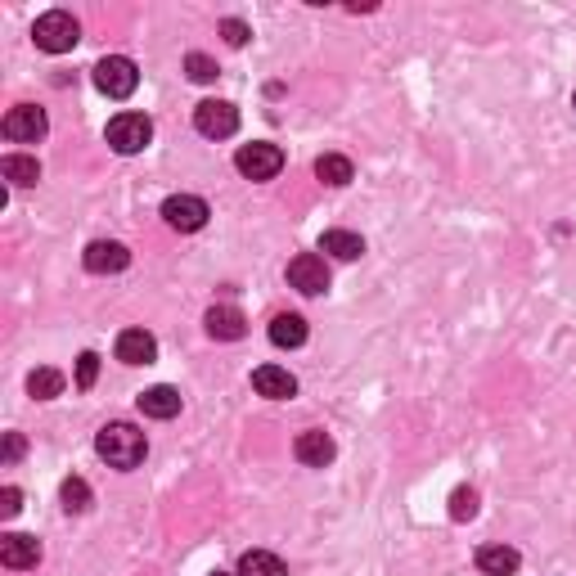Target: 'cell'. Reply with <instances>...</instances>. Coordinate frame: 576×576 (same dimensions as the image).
Segmentation results:
<instances>
[{"mask_svg":"<svg viewBox=\"0 0 576 576\" xmlns=\"http://www.w3.org/2000/svg\"><path fill=\"white\" fill-rule=\"evenodd\" d=\"M95 450H99V459H104L108 468H135V464H144V455H149V441H144V432L135 428V423H104L99 428V437H95Z\"/></svg>","mask_w":576,"mask_h":576,"instance_id":"1","label":"cell"},{"mask_svg":"<svg viewBox=\"0 0 576 576\" xmlns=\"http://www.w3.org/2000/svg\"><path fill=\"white\" fill-rule=\"evenodd\" d=\"M32 41H36V50H45V54H68L72 45L81 41V27H77V18H72V14L50 9V14H41L32 23Z\"/></svg>","mask_w":576,"mask_h":576,"instance_id":"2","label":"cell"},{"mask_svg":"<svg viewBox=\"0 0 576 576\" xmlns=\"http://www.w3.org/2000/svg\"><path fill=\"white\" fill-rule=\"evenodd\" d=\"M90 77H95L99 95H108V99H131L135 86H140V68H135L126 54H108V59H99Z\"/></svg>","mask_w":576,"mask_h":576,"instance_id":"3","label":"cell"},{"mask_svg":"<svg viewBox=\"0 0 576 576\" xmlns=\"http://www.w3.org/2000/svg\"><path fill=\"white\" fill-rule=\"evenodd\" d=\"M108 144H113V153H122V158H131V153H144L153 140V122L144 113H117L113 122H108Z\"/></svg>","mask_w":576,"mask_h":576,"instance_id":"4","label":"cell"},{"mask_svg":"<svg viewBox=\"0 0 576 576\" xmlns=\"http://www.w3.org/2000/svg\"><path fill=\"white\" fill-rule=\"evenodd\" d=\"M234 167H239L248 180H275L279 171H284V149L270 140H252L234 153Z\"/></svg>","mask_w":576,"mask_h":576,"instance_id":"5","label":"cell"},{"mask_svg":"<svg viewBox=\"0 0 576 576\" xmlns=\"http://www.w3.org/2000/svg\"><path fill=\"white\" fill-rule=\"evenodd\" d=\"M194 126L207 140H230V135L239 131V108H234L230 99H203V104L194 108Z\"/></svg>","mask_w":576,"mask_h":576,"instance_id":"6","label":"cell"},{"mask_svg":"<svg viewBox=\"0 0 576 576\" xmlns=\"http://www.w3.org/2000/svg\"><path fill=\"white\" fill-rule=\"evenodd\" d=\"M207 203L198 194H171L167 203H162V221L171 225V230H180V234H194V230H203L207 225Z\"/></svg>","mask_w":576,"mask_h":576,"instance_id":"7","label":"cell"},{"mask_svg":"<svg viewBox=\"0 0 576 576\" xmlns=\"http://www.w3.org/2000/svg\"><path fill=\"white\" fill-rule=\"evenodd\" d=\"M81 266H86L90 275H117V270L131 266V252H126V243H117V239H95V243H86V252H81Z\"/></svg>","mask_w":576,"mask_h":576,"instance_id":"8","label":"cell"},{"mask_svg":"<svg viewBox=\"0 0 576 576\" xmlns=\"http://www.w3.org/2000/svg\"><path fill=\"white\" fill-rule=\"evenodd\" d=\"M288 284H293L297 293H306V297H320L324 288H329V266H324V257H315V252L293 257L288 261Z\"/></svg>","mask_w":576,"mask_h":576,"instance_id":"9","label":"cell"},{"mask_svg":"<svg viewBox=\"0 0 576 576\" xmlns=\"http://www.w3.org/2000/svg\"><path fill=\"white\" fill-rule=\"evenodd\" d=\"M45 108H36V104H14L5 113V135L14 144H36L45 135Z\"/></svg>","mask_w":576,"mask_h":576,"instance_id":"10","label":"cell"},{"mask_svg":"<svg viewBox=\"0 0 576 576\" xmlns=\"http://www.w3.org/2000/svg\"><path fill=\"white\" fill-rule=\"evenodd\" d=\"M293 455L302 459L306 468H324V464H333V455H338V446H333V437L324 428H306V432H297V441H293Z\"/></svg>","mask_w":576,"mask_h":576,"instance_id":"11","label":"cell"},{"mask_svg":"<svg viewBox=\"0 0 576 576\" xmlns=\"http://www.w3.org/2000/svg\"><path fill=\"white\" fill-rule=\"evenodd\" d=\"M0 563L14 567V572L36 567V563H41V540L23 536V531H9V536H0Z\"/></svg>","mask_w":576,"mask_h":576,"instance_id":"12","label":"cell"},{"mask_svg":"<svg viewBox=\"0 0 576 576\" xmlns=\"http://www.w3.org/2000/svg\"><path fill=\"white\" fill-rule=\"evenodd\" d=\"M117 360L122 365H153L158 360V338L144 329H122L117 333Z\"/></svg>","mask_w":576,"mask_h":576,"instance_id":"13","label":"cell"},{"mask_svg":"<svg viewBox=\"0 0 576 576\" xmlns=\"http://www.w3.org/2000/svg\"><path fill=\"white\" fill-rule=\"evenodd\" d=\"M252 387H257V396H266V401H288V396L297 392V378L288 374L284 365H257L252 369Z\"/></svg>","mask_w":576,"mask_h":576,"instance_id":"14","label":"cell"},{"mask_svg":"<svg viewBox=\"0 0 576 576\" xmlns=\"http://www.w3.org/2000/svg\"><path fill=\"white\" fill-rule=\"evenodd\" d=\"M207 333L221 342H239L243 333H248V320H243L239 306H212V311H207Z\"/></svg>","mask_w":576,"mask_h":576,"instance_id":"15","label":"cell"},{"mask_svg":"<svg viewBox=\"0 0 576 576\" xmlns=\"http://www.w3.org/2000/svg\"><path fill=\"white\" fill-rule=\"evenodd\" d=\"M522 567V554L509 545H482L477 549V572L486 576H513Z\"/></svg>","mask_w":576,"mask_h":576,"instance_id":"16","label":"cell"},{"mask_svg":"<svg viewBox=\"0 0 576 576\" xmlns=\"http://www.w3.org/2000/svg\"><path fill=\"white\" fill-rule=\"evenodd\" d=\"M140 414H149V419H176L180 414V392L167 383L149 387V392H140Z\"/></svg>","mask_w":576,"mask_h":576,"instance_id":"17","label":"cell"},{"mask_svg":"<svg viewBox=\"0 0 576 576\" xmlns=\"http://www.w3.org/2000/svg\"><path fill=\"white\" fill-rule=\"evenodd\" d=\"M320 252H329V257H338V261H356L360 252H365V239L351 234V230H324L320 234Z\"/></svg>","mask_w":576,"mask_h":576,"instance_id":"18","label":"cell"},{"mask_svg":"<svg viewBox=\"0 0 576 576\" xmlns=\"http://www.w3.org/2000/svg\"><path fill=\"white\" fill-rule=\"evenodd\" d=\"M239 576H288L284 558L270 554V549H248V554L239 558Z\"/></svg>","mask_w":576,"mask_h":576,"instance_id":"19","label":"cell"},{"mask_svg":"<svg viewBox=\"0 0 576 576\" xmlns=\"http://www.w3.org/2000/svg\"><path fill=\"white\" fill-rule=\"evenodd\" d=\"M315 176H320L324 185L342 189V185H351L356 167H351V158H342V153H320V158H315Z\"/></svg>","mask_w":576,"mask_h":576,"instance_id":"20","label":"cell"},{"mask_svg":"<svg viewBox=\"0 0 576 576\" xmlns=\"http://www.w3.org/2000/svg\"><path fill=\"white\" fill-rule=\"evenodd\" d=\"M270 342H275V347H302L306 342V320L302 315H275V320H270Z\"/></svg>","mask_w":576,"mask_h":576,"instance_id":"21","label":"cell"},{"mask_svg":"<svg viewBox=\"0 0 576 576\" xmlns=\"http://www.w3.org/2000/svg\"><path fill=\"white\" fill-rule=\"evenodd\" d=\"M0 171H5L9 185H36V180H41V162L27 158V153H9V158L0 162Z\"/></svg>","mask_w":576,"mask_h":576,"instance_id":"22","label":"cell"},{"mask_svg":"<svg viewBox=\"0 0 576 576\" xmlns=\"http://www.w3.org/2000/svg\"><path fill=\"white\" fill-rule=\"evenodd\" d=\"M27 392H32L36 401H54V396L63 392V374H59V369H50V365L32 369V374H27Z\"/></svg>","mask_w":576,"mask_h":576,"instance_id":"23","label":"cell"},{"mask_svg":"<svg viewBox=\"0 0 576 576\" xmlns=\"http://www.w3.org/2000/svg\"><path fill=\"white\" fill-rule=\"evenodd\" d=\"M59 500H63V509H68V513H86L90 509V486L81 482V477H63Z\"/></svg>","mask_w":576,"mask_h":576,"instance_id":"24","label":"cell"},{"mask_svg":"<svg viewBox=\"0 0 576 576\" xmlns=\"http://www.w3.org/2000/svg\"><path fill=\"white\" fill-rule=\"evenodd\" d=\"M185 72L189 81H216V59H207V54H185Z\"/></svg>","mask_w":576,"mask_h":576,"instance_id":"25","label":"cell"},{"mask_svg":"<svg viewBox=\"0 0 576 576\" xmlns=\"http://www.w3.org/2000/svg\"><path fill=\"white\" fill-rule=\"evenodd\" d=\"M95 378H99V356L95 351H81L77 356V387L86 392V387H95Z\"/></svg>","mask_w":576,"mask_h":576,"instance_id":"26","label":"cell"},{"mask_svg":"<svg viewBox=\"0 0 576 576\" xmlns=\"http://www.w3.org/2000/svg\"><path fill=\"white\" fill-rule=\"evenodd\" d=\"M473 513H477V495L473 491H455V495H450V518H455V522L473 518Z\"/></svg>","mask_w":576,"mask_h":576,"instance_id":"27","label":"cell"},{"mask_svg":"<svg viewBox=\"0 0 576 576\" xmlns=\"http://www.w3.org/2000/svg\"><path fill=\"white\" fill-rule=\"evenodd\" d=\"M221 36H225V41H230V45H248V23H243V18H225V23H221Z\"/></svg>","mask_w":576,"mask_h":576,"instance_id":"28","label":"cell"},{"mask_svg":"<svg viewBox=\"0 0 576 576\" xmlns=\"http://www.w3.org/2000/svg\"><path fill=\"white\" fill-rule=\"evenodd\" d=\"M18 509H23V491H18V486H5V491H0V513L14 518Z\"/></svg>","mask_w":576,"mask_h":576,"instance_id":"29","label":"cell"},{"mask_svg":"<svg viewBox=\"0 0 576 576\" xmlns=\"http://www.w3.org/2000/svg\"><path fill=\"white\" fill-rule=\"evenodd\" d=\"M23 437H18V432H5V464H18V459H23Z\"/></svg>","mask_w":576,"mask_h":576,"instance_id":"30","label":"cell"},{"mask_svg":"<svg viewBox=\"0 0 576 576\" xmlns=\"http://www.w3.org/2000/svg\"><path fill=\"white\" fill-rule=\"evenodd\" d=\"M212 576H230V572H212Z\"/></svg>","mask_w":576,"mask_h":576,"instance_id":"31","label":"cell"},{"mask_svg":"<svg viewBox=\"0 0 576 576\" xmlns=\"http://www.w3.org/2000/svg\"><path fill=\"white\" fill-rule=\"evenodd\" d=\"M572 104H576V95H572Z\"/></svg>","mask_w":576,"mask_h":576,"instance_id":"32","label":"cell"}]
</instances>
